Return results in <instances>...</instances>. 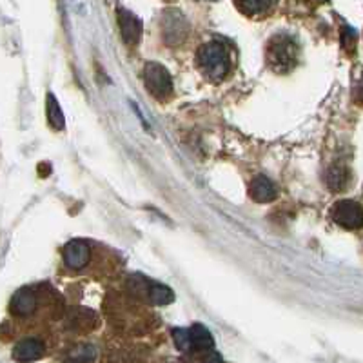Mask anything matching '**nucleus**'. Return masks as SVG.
Listing matches in <instances>:
<instances>
[{
  "mask_svg": "<svg viewBox=\"0 0 363 363\" xmlns=\"http://www.w3.org/2000/svg\"><path fill=\"white\" fill-rule=\"evenodd\" d=\"M116 21H118L120 33H122L125 45H129V48L138 45L142 37V22L135 17V13L118 8L116 9Z\"/></svg>",
  "mask_w": 363,
  "mask_h": 363,
  "instance_id": "6e6552de",
  "label": "nucleus"
},
{
  "mask_svg": "<svg viewBox=\"0 0 363 363\" xmlns=\"http://www.w3.org/2000/svg\"><path fill=\"white\" fill-rule=\"evenodd\" d=\"M45 356V343L40 338H24L13 349V359L18 363L37 362Z\"/></svg>",
  "mask_w": 363,
  "mask_h": 363,
  "instance_id": "9d476101",
  "label": "nucleus"
},
{
  "mask_svg": "<svg viewBox=\"0 0 363 363\" xmlns=\"http://www.w3.org/2000/svg\"><path fill=\"white\" fill-rule=\"evenodd\" d=\"M48 120H50V124L53 125L55 129H64V113L62 109H60V106H58L57 99H55V95H48Z\"/></svg>",
  "mask_w": 363,
  "mask_h": 363,
  "instance_id": "4468645a",
  "label": "nucleus"
},
{
  "mask_svg": "<svg viewBox=\"0 0 363 363\" xmlns=\"http://www.w3.org/2000/svg\"><path fill=\"white\" fill-rule=\"evenodd\" d=\"M265 58L272 71L289 73L298 62V44L289 35H274L269 40Z\"/></svg>",
  "mask_w": 363,
  "mask_h": 363,
  "instance_id": "7ed1b4c3",
  "label": "nucleus"
},
{
  "mask_svg": "<svg viewBox=\"0 0 363 363\" xmlns=\"http://www.w3.org/2000/svg\"><path fill=\"white\" fill-rule=\"evenodd\" d=\"M125 291L131 294L135 300L144 301L149 306H169L174 300L173 291L167 285H162L158 281L149 280V278L142 277V274H131L125 281Z\"/></svg>",
  "mask_w": 363,
  "mask_h": 363,
  "instance_id": "f03ea898",
  "label": "nucleus"
},
{
  "mask_svg": "<svg viewBox=\"0 0 363 363\" xmlns=\"http://www.w3.org/2000/svg\"><path fill=\"white\" fill-rule=\"evenodd\" d=\"M249 194H251V199L258 203H267L272 202V200H277L278 196V187L272 184V180H269L267 177L260 174V177H256L255 180L251 182V186H249Z\"/></svg>",
  "mask_w": 363,
  "mask_h": 363,
  "instance_id": "9b49d317",
  "label": "nucleus"
},
{
  "mask_svg": "<svg viewBox=\"0 0 363 363\" xmlns=\"http://www.w3.org/2000/svg\"><path fill=\"white\" fill-rule=\"evenodd\" d=\"M199 66L213 82H222L231 71V55L227 45L218 40L207 42L199 50Z\"/></svg>",
  "mask_w": 363,
  "mask_h": 363,
  "instance_id": "f257e3e1",
  "label": "nucleus"
},
{
  "mask_svg": "<svg viewBox=\"0 0 363 363\" xmlns=\"http://www.w3.org/2000/svg\"><path fill=\"white\" fill-rule=\"evenodd\" d=\"M236 8L244 15H265L271 11V2H262V0H249V2H236Z\"/></svg>",
  "mask_w": 363,
  "mask_h": 363,
  "instance_id": "2eb2a0df",
  "label": "nucleus"
},
{
  "mask_svg": "<svg viewBox=\"0 0 363 363\" xmlns=\"http://www.w3.org/2000/svg\"><path fill=\"white\" fill-rule=\"evenodd\" d=\"M343 35H345V37H343V45H345L347 50H352L356 42V33L352 31V28H345Z\"/></svg>",
  "mask_w": 363,
  "mask_h": 363,
  "instance_id": "f3484780",
  "label": "nucleus"
},
{
  "mask_svg": "<svg viewBox=\"0 0 363 363\" xmlns=\"http://www.w3.org/2000/svg\"><path fill=\"white\" fill-rule=\"evenodd\" d=\"M173 340L178 351H182L184 354H194V352L215 349V340H213L211 333L199 323L189 327V329H174Z\"/></svg>",
  "mask_w": 363,
  "mask_h": 363,
  "instance_id": "20e7f679",
  "label": "nucleus"
},
{
  "mask_svg": "<svg viewBox=\"0 0 363 363\" xmlns=\"http://www.w3.org/2000/svg\"><path fill=\"white\" fill-rule=\"evenodd\" d=\"M177 363H223L222 356L213 349V351L194 352V354H184V358Z\"/></svg>",
  "mask_w": 363,
  "mask_h": 363,
  "instance_id": "dca6fc26",
  "label": "nucleus"
},
{
  "mask_svg": "<svg viewBox=\"0 0 363 363\" xmlns=\"http://www.w3.org/2000/svg\"><path fill=\"white\" fill-rule=\"evenodd\" d=\"M330 218L345 229H358L362 227V207L351 200H343L330 209Z\"/></svg>",
  "mask_w": 363,
  "mask_h": 363,
  "instance_id": "0eeeda50",
  "label": "nucleus"
},
{
  "mask_svg": "<svg viewBox=\"0 0 363 363\" xmlns=\"http://www.w3.org/2000/svg\"><path fill=\"white\" fill-rule=\"evenodd\" d=\"M144 82L147 91L157 100L169 99L173 93V79L169 71L158 62H147L144 67Z\"/></svg>",
  "mask_w": 363,
  "mask_h": 363,
  "instance_id": "423d86ee",
  "label": "nucleus"
},
{
  "mask_svg": "<svg viewBox=\"0 0 363 363\" xmlns=\"http://www.w3.org/2000/svg\"><path fill=\"white\" fill-rule=\"evenodd\" d=\"M325 184L329 186L330 191H343L349 184V171L342 165L330 167L325 174Z\"/></svg>",
  "mask_w": 363,
  "mask_h": 363,
  "instance_id": "f8f14e48",
  "label": "nucleus"
},
{
  "mask_svg": "<svg viewBox=\"0 0 363 363\" xmlns=\"http://www.w3.org/2000/svg\"><path fill=\"white\" fill-rule=\"evenodd\" d=\"M50 287L48 285H33V287H22L17 293L13 294L11 301H9V313L13 318H31L37 314L40 309L42 300L48 294Z\"/></svg>",
  "mask_w": 363,
  "mask_h": 363,
  "instance_id": "39448f33",
  "label": "nucleus"
},
{
  "mask_svg": "<svg viewBox=\"0 0 363 363\" xmlns=\"http://www.w3.org/2000/svg\"><path fill=\"white\" fill-rule=\"evenodd\" d=\"M64 264L71 271H80L89 264L91 258V247L86 240H73L64 247L62 251Z\"/></svg>",
  "mask_w": 363,
  "mask_h": 363,
  "instance_id": "1a4fd4ad",
  "label": "nucleus"
},
{
  "mask_svg": "<svg viewBox=\"0 0 363 363\" xmlns=\"http://www.w3.org/2000/svg\"><path fill=\"white\" fill-rule=\"evenodd\" d=\"M99 323L96 316L87 309H79L69 318V325L77 330H93Z\"/></svg>",
  "mask_w": 363,
  "mask_h": 363,
  "instance_id": "ddd939ff",
  "label": "nucleus"
}]
</instances>
